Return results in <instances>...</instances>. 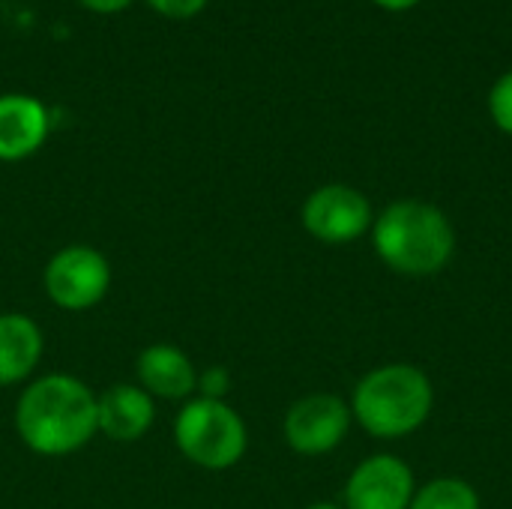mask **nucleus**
I'll list each match as a JSON object with an SVG mask.
<instances>
[{
  "label": "nucleus",
  "mask_w": 512,
  "mask_h": 509,
  "mask_svg": "<svg viewBox=\"0 0 512 509\" xmlns=\"http://www.w3.org/2000/svg\"><path fill=\"white\" fill-rule=\"evenodd\" d=\"M15 432L21 444L36 456H72L99 432L96 393L81 378L63 372L36 378L18 396Z\"/></svg>",
  "instance_id": "obj_1"
},
{
  "label": "nucleus",
  "mask_w": 512,
  "mask_h": 509,
  "mask_svg": "<svg viewBox=\"0 0 512 509\" xmlns=\"http://www.w3.org/2000/svg\"><path fill=\"white\" fill-rule=\"evenodd\" d=\"M378 258L402 276H435L456 255V231L447 213L426 201H396L372 222Z\"/></svg>",
  "instance_id": "obj_2"
},
{
  "label": "nucleus",
  "mask_w": 512,
  "mask_h": 509,
  "mask_svg": "<svg viewBox=\"0 0 512 509\" xmlns=\"http://www.w3.org/2000/svg\"><path fill=\"white\" fill-rule=\"evenodd\" d=\"M435 390L411 363H387L363 375L351 396V417L381 441L414 435L432 414Z\"/></svg>",
  "instance_id": "obj_3"
},
{
  "label": "nucleus",
  "mask_w": 512,
  "mask_h": 509,
  "mask_svg": "<svg viewBox=\"0 0 512 509\" xmlns=\"http://www.w3.org/2000/svg\"><path fill=\"white\" fill-rule=\"evenodd\" d=\"M174 441L180 453L204 471L234 468L249 447L243 417L219 399H189L174 420Z\"/></svg>",
  "instance_id": "obj_4"
},
{
  "label": "nucleus",
  "mask_w": 512,
  "mask_h": 509,
  "mask_svg": "<svg viewBox=\"0 0 512 509\" xmlns=\"http://www.w3.org/2000/svg\"><path fill=\"white\" fill-rule=\"evenodd\" d=\"M48 300L63 312H87L105 300L111 288L108 258L84 243H69L51 255L42 273Z\"/></svg>",
  "instance_id": "obj_5"
},
{
  "label": "nucleus",
  "mask_w": 512,
  "mask_h": 509,
  "mask_svg": "<svg viewBox=\"0 0 512 509\" xmlns=\"http://www.w3.org/2000/svg\"><path fill=\"white\" fill-rule=\"evenodd\" d=\"M303 228L327 246H345L360 240L366 231H372V204L369 198L345 183H327L318 186L300 210Z\"/></svg>",
  "instance_id": "obj_6"
},
{
  "label": "nucleus",
  "mask_w": 512,
  "mask_h": 509,
  "mask_svg": "<svg viewBox=\"0 0 512 509\" xmlns=\"http://www.w3.org/2000/svg\"><path fill=\"white\" fill-rule=\"evenodd\" d=\"M351 429V405L333 393H312L285 414V441L300 456L333 453Z\"/></svg>",
  "instance_id": "obj_7"
},
{
  "label": "nucleus",
  "mask_w": 512,
  "mask_h": 509,
  "mask_svg": "<svg viewBox=\"0 0 512 509\" xmlns=\"http://www.w3.org/2000/svg\"><path fill=\"white\" fill-rule=\"evenodd\" d=\"M417 483L414 471L390 456L378 453L363 459L345 486V507L348 509H408L414 501Z\"/></svg>",
  "instance_id": "obj_8"
},
{
  "label": "nucleus",
  "mask_w": 512,
  "mask_h": 509,
  "mask_svg": "<svg viewBox=\"0 0 512 509\" xmlns=\"http://www.w3.org/2000/svg\"><path fill=\"white\" fill-rule=\"evenodd\" d=\"M51 135V114L45 102L27 93L0 96V162L30 159Z\"/></svg>",
  "instance_id": "obj_9"
},
{
  "label": "nucleus",
  "mask_w": 512,
  "mask_h": 509,
  "mask_svg": "<svg viewBox=\"0 0 512 509\" xmlns=\"http://www.w3.org/2000/svg\"><path fill=\"white\" fill-rule=\"evenodd\" d=\"M156 420L153 396L144 393L138 384H111L105 393L96 396V426L99 435L117 444L141 441Z\"/></svg>",
  "instance_id": "obj_10"
},
{
  "label": "nucleus",
  "mask_w": 512,
  "mask_h": 509,
  "mask_svg": "<svg viewBox=\"0 0 512 509\" xmlns=\"http://www.w3.org/2000/svg\"><path fill=\"white\" fill-rule=\"evenodd\" d=\"M138 387L156 399H189L198 390L195 363L174 345L156 342L138 354Z\"/></svg>",
  "instance_id": "obj_11"
},
{
  "label": "nucleus",
  "mask_w": 512,
  "mask_h": 509,
  "mask_svg": "<svg viewBox=\"0 0 512 509\" xmlns=\"http://www.w3.org/2000/svg\"><path fill=\"white\" fill-rule=\"evenodd\" d=\"M42 330L21 312L0 315V387L21 384L42 360Z\"/></svg>",
  "instance_id": "obj_12"
},
{
  "label": "nucleus",
  "mask_w": 512,
  "mask_h": 509,
  "mask_svg": "<svg viewBox=\"0 0 512 509\" xmlns=\"http://www.w3.org/2000/svg\"><path fill=\"white\" fill-rule=\"evenodd\" d=\"M408 509H480V495L462 477H438L414 492Z\"/></svg>",
  "instance_id": "obj_13"
},
{
  "label": "nucleus",
  "mask_w": 512,
  "mask_h": 509,
  "mask_svg": "<svg viewBox=\"0 0 512 509\" xmlns=\"http://www.w3.org/2000/svg\"><path fill=\"white\" fill-rule=\"evenodd\" d=\"M489 114L501 132L512 135V72L501 75L489 93Z\"/></svg>",
  "instance_id": "obj_14"
},
{
  "label": "nucleus",
  "mask_w": 512,
  "mask_h": 509,
  "mask_svg": "<svg viewBox=\"0 0 512 509\" xmlns=\"http://www.w3.org/2000/svg\"><path fill=\"white\" fill-rule=\"evenodd\" d=\"M228 390H231V372H228L225 366H210V369L198 372V393H201L204 399H219V402H225Z\"/></svg>",
  "instance_id": "obj_15"
},
{
  "label": "nucleus",
  "mask_w": 512,
  "mask_h": 509,
  "mask_svg": "<svg viewBox=\"0 0 512 509\" xmlns=\"http://www.w3.org/2000/svg\"><path fill=\"white\" fill-rule=\"evenodd\" d=\"M147 6L153 12H159L162 18L186 21V18H195L207 6V0H147Z\"/></svg>",
  "instance_id": "obj_16"
},
{
  "label": "nucleus",
  "mask_w": 512,
  "mask_h": 509,
  "mask_svg": "<svg viewBox=\"0 0 512 509\" xmlns=\"http://www.w3.org/2000/svg\"><path fill=\"white\" fill-rule=\"evenodd\" d=\"M78 3L96 15H114V12H123L126 6H132L135 0H78Z\"/></svg>",
  "instance_id": "obj_17"
},
{
  "label": "nucleus",
  "mask_w": 512,
  "mask_h": 509,
  "mask_svg": "<svg viewBox=\"0 0 512 509\" xmlns=\"http://www.w3.org/2000/svg\"><path fill=\"white\" fill-rule=\"evenodd\" d=\"M381 9H390V12H405V9H414L420 0H375Z\"/></svg>",
  "instance_id": "obj_18"
},
{
  "label": "nucleus",
  "mask_w": 512,
  "mask_h": 509,
  "mask_svg": "<svg viewBox=\"0 0 512 509\" xmlns=\"http://www.w3.org/2000/svg\"><path fill=\"white\" fill-rule=\"evenodd\" d=\"M306 509H342V507H336V504H327V501H321V504H312V507H306Z\"/></svg>",
  "instance_id": "obj_19"
}]
</instances>
